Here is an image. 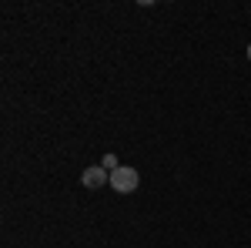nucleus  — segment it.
Instances as JSON below:
<instances>
[{"label": "nucleus", "mask_w": 251, "mask_h": 248, "mask_svg": "<svg viewBox=\"0 0 251 248\" xmlns=\"http://www.w3.org/2000/svg\"><path fill=\"white\" fill-rule=\"evenodd\" d=\"M100 168H107V171H117L121 165H117V158H114V154H104V161H100Z\"/></svg>", "instance_id": "nucleus-3"}, {"label": "nucleus", "mask_w": 251, "mask_h": 248, "mask_svg": "<svg viewBox=\"0 0 251 248\" xmlns=\"http://www.w3.org/2000/svg\"><path fill=\"white\" fill-rule=\"evenodd\" d=\"M248 57H251V44H248Z\"/></svg>", "instance_id": "nucleus-4"}, {"label": "nucleus", "mask_w": 251, "mask_h": 248, "mask_svg": "<svg viewBox=\"0 0 251 248\" xmlns=\"http://www.w3.org/2000/svg\"><path fill=\"white\" fill-rule=\"evenodd\" d=\"M80 181H84V188H104V185H111V171L94 165V168H87V171L80 174Z\"/></svg>", "instance_id": "nucleus-2"}, {"label": "nucleus", "mask_w": 251, "mask_h": 248, "mask_svg": "<svg viewBox=\"0 0 251 248\" xmlns=\"http://www.w3.org/2000/svg\"><path fill=\"white\" fill-rule=\"evenodd\" d=\"M137 185H141V174H137L134 168H127V165H121L117 171H111V188L121 191V194H131V191H137Z\"/></svg>", "instance_id": "nucleus-1"}]
</instances>
